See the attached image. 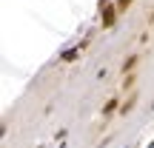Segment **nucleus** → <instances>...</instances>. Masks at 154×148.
<instances>
[{
	"instance_id": "1",
	"label": "nucleus",
	"mask_w": 154,
	"mask_h": 148,
	"mask_svg": "<svg viewBox=\"0 0 154 148\" xmlns=\"http://www.w3.org/2000/svg\"><path fill=\"white\" fill-rule=\"evenodd\" d=\"M103 23H106V26L114 23V9H111V6H106V9H103Z\"/></svg>"
},
{
	"instance_id": "2",
	"label": "nucleus",
	"mask_w": 154,
	"mask_h": 148,
	"mask_svg": "<svg viewBox=\"0 0 154 148\" xmlns=\"http://www.w3.org/2000/svg\"><path fill=\"white\" fill-rule=\"evenodd\" d=\"M128 3H131V0H120V6H117V9H126Z\"/></svg>"
},
{
	"instance_id": "3",
	"label": "nucleus",
	"mask_w": 154,
	"mask_h": 148,
	"mask_svg": "<svg viewBox=\"0 0 154 148\" xmlns=\"http://www.w3.org/2000/svg\"><path fill=\"white\" fill-rule=\"evenodd\" d=\"M149 148H154V143H151V145H149Z\"/></svg>"
}]
</instances>
